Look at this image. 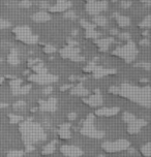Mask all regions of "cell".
I'll use <instances>...</instances> for the list:
<instances>
[{
    "label": "cell",
    "mask_w": 151,
    "mask_h": 157,
    "mask_svg": "<svg viewBox=\"0 0 151 157\" xmlns=\"http://www.w3.org/2000/svg\"><path fill=\"white\" fill-rule=\"evenodd\" d=\"M93 19V25L94 26H99V27H106V25L108 24V20L106 17L97 15L92 17Z\"/></svg>",
    "instance_id": "cb8c5ba5"
},
{
    "label": "cell",
    "mask_w": 151,
    "mask_h": 157,
    "mask_svg": "<svg viewBox=\"0 0 151 157\" xmlns=\"http://www.w3.org/2000/svg\"><path fill=\"white\" fill-rule=\"evenodd\" d=\"M31 90V85H25V86H20L18 89L16 90H12V93L13 95H25V94H28Z\"/></svg>",
    "instance_id": "d4e9b609"
},
{
    "label": "cell",
    "mask_w": 151,
    "mask_h": 157,
    "mask_svg": "<svg viewBox=\"0 0 151 157\" xmlns=\"http://www.w3.org/2000/svg\"><path fill=\"white\" fill-rule=\"evenodd\" d=\"M120 112L118 106H111V108H100L94 112L95 116L99 117H113Z\"/></svg>",
    "instance_id": "5bb4252c"
},
{
    "label": "cell",
    "mask_w": 151,
    "mask_h": 157,
    "mask_svg": "<svg viewBox=\"0 0 151 157\" xmlns=\"http://www.w3.org/2000/svg\"><path fill=\"white\" fill-rule=\"evenodd\" d=\"M8 119H10V124H18V123H21L23 121V117L19 116L17 114H10L8 115Z\"/></svg>",
    "instance_id": "f546056e"
},
{
    "label": "cell",
    "mask_w": 151,
    "mask_h": 157,
    "mask_svg": "<svg viewBox=\"0 0 151 157\" xmlns=\"http://www.w3.org/2000/svg\"><path fill=\"white\" fill-rule=\"evenodd\" d=\"M72 35L74 36L78 35V30H72Z\"/></svg>",
    "instance_id": "6f0895ef"
},
{
    "label": "cell",
    "mask_w": 151,
    "mask_h": 157,
    "mask_svg": "<svg viewBox=\"0 0 151 157\" xmlns=\"http://www.w3.org/2000/svg\"><path fill=\"white\" fill-rule=\"evenodd\" d=\"M148 34H149V31H148V29H146L143 33H142V35H144V36H148Z\"/></svg>",
    "instance_id": "9f6ffc18"
},
{
    "label": "cell",
    "mask_w": 151,
    "mask_h": 157,
    "mask_svg": "<svg viewBox=\"0 0 151 157\" xmlns=\"http://www.w3.org/2000/svg\"><path fill=\"white\" fill-rule=\"evenodd\" d=\"M118 34H119V32H118V30H117V29L110 30V35L111 36H116V35H118Z\"/></svg>",
    "instance_id": "f5cc1de1"
},
{
    "label": "cell",
    "mask_w": 151,
    "mask_h": 157,
    "mask_svg": "<svg viewBox=\"0 0 151 157\" xmlns=\"http://www.w3.org/2000/svg\"><path fill=\"white\" fill-rule=\"evenodd\" d=\"M72 88V84H65V85L60 87V91H62V92L68 91V90H71Z\"/></svg>",
    "instance_id": "bcb514c9"
},
{
    "label": "cell",
    "mask_w": 151,
    "mask_h": 157,
    "mask_svg": "<svg viewBox=\"0 0 151 157\" xmlns=\"http://www.w3.org/2000/svg\"><path fill=\"white\" fill-rule=\"evenodd\" d=\"M25 106H26V102L23 101V100H18L13 105V108L15 110H23Z\"/></svg>",
    "instance_id": "74e56055"
},
{
    "label": "cell",
    "mask_w": 151,
    "mask_h": 157,
    "mask_svg": "<svg viewBox=\"0 0 151 157\" xmlns=\"http://www.w3.org/2000/svg\"><path fill=\"white\" fill-rule=\"evenodd\" d=\"M60 152L65 157H81L83 155V150L74 145H63L60 147Z\"/></svg>",
    "instance_id": "30bf717a"
},
{
    "label": "cell",
    "mask_w": 151,
    "mask_h": 157,
    "mask_svg": "<svg viewBox=\"0 0 151 157\" xmlns=\"http://www.w3.org/2000/svg\"><path fill=\"white\" fill-rule=\"evenodd\" d=\"M66 43H68V46H69V47H77L78 46V41L72 38H68L66 39Z\"/></svg>",
    "instance_id": "f6af8a7d"
},
{
    "label": "cell",
    "mask_w": 151,
    "mask_h": 157,
    "mask_svg": "<svg viewBox=\"0 0 151 157\" xmlns=\"http://www.w3.org/2000/svg\"><path fill=\"white\" fill-rule=\"evenodd\" d=\"M136 116L134 114L131 113H128V112H125V113L123 114V116H122V120L126 123V124H130V123H131L134 121V120L136 119Z\"/></svg>",
    "instance_id": "1f68e13d"
},
{
    "label": "cell",
    "mask_w": 151,
    "mask_h": 157,
    "mask_svg": "<svg viewBox=\"0 0 151 157\" xmlns=\"http://www.w3.org/2000/svg\"><path fill=\"white\" fill-rule=\"evenodd\" d=\"M21 83H22V80L21 78H13V80L10 81V87L12 88V90H16V89H18L19 87L21 86Z\"/></svg>",
    "instance_id": "d6a6232c"
},
{
    "label": "cell",
    "mask_w": 151,
    "mask_h": 157,
    "mask_svg": "<svg viewBox=\"0 0 151 157\" xmlns=\"http://www.w3.org/2000/svg\"><path fill=\"white\" fill-rule=\"evenodd\" d=\"M13 34L16 39L23 37V36L32 34V30L28 26H17L13 29Z\"/></svg>",
    "instance_id": "ac0fdd59"
},
{
    "label": "cell",
    "mask_w": 151,
    "mask_h": 157,
    "mask_svg": "<svg viewBox=\"0 0 151 157\" xmlns=\"http://www.w3.org/2000/svg\"><path fill=\"white\" fill-rule=\"evenodd\" d=\"M19 124V129L24 145H34L47 140V134L43 126L37 122H33L32 118L22 121Z\"/></svg>",
    "instance_id": "7a4b0ae2"
},
{
    "label": "cell",
    "mask_w": 151,
    "mask_h": 157,
    "mask_svg": "<svg viewBox=\"0 0 151 157\" xmlns=\"http://www.w3.org/2000/svg\"><path fill=\"white\" fill-rule=\"evenodd\" d=\"M118 95L144 108L148 109L151 105V88L148 85L138 87L130 83H122L119 87Z\"/></svg>",
    "instance_id": "6da1fadb"
},
{
    "label": "cell",
    "mask_w": 151,
    "mask_h": 157,
    "mask_svg": "<svg viewBox=\"0 0 151 157\" xmlns=\"http://www.w3.org/2000/svg\"><path fill=\"white\" fill-rule=\"evenodd\" d=\"M99 32L96 31L95 29L93 30H89V31H85V38L87 39H92V40H95L99 37Z\"/></svg>",
    "instance_id": "f1b7e54d"
},
{
    "label": "cell",
    "mask_w": 151,
    "mask_h": 157,
    "mask_svg": "<svg viewBox=\"0 0 151 157\" xmlns=\"http://www.w3.org/2000/svg\"><path fill=\"white\" fill-rule=\"evenodd\" d=\"M140 152L145 157H149L151 155V143L148 142L147 144H145L144 146H142L141 149H140Z\"/></svg>",
    "instance_id": "83f0119b"
},
{
    "label": "cell",
    "mask_w": 151,
    "mask_h": 157,
    "mask_svg": "<svg viewBox=\"0 0 151 157\" xmlns=\"http://www.w3.org/2000/svg\"><path fill=\"white\" fill-rule=\"evenodd\" d=\"M147 125V121L144 119H138L136 118L133 122L127 124V132L130 134H138L140 132V130L144 127V126Z\"/></svg>",
    "instance_id": "8fae6325"
},
{
    "label": "cell",
    "mask_w": 151,
    "mask_h": 157,
    "mask_svg": "<svg viewBox=\"0 0 151 157\" xmlns=\"http://www.w3.org/2000/svg\"><path fill=\"white\" fill-rule=\"evenodd\" d=\"M24 155V152L21 150H12L7 153L6 156L4 157H23Z\"/></svg>",
    "instance_id": "836d02e7"
},
{
    "label": "cell",
    "mask_w": 151,
    "mask_h": 157,
    "mask_svg": "<svg viewBox=\"0 0 151 157\" xmlns=\"http://www.w3.org/2000/svg\"><path fill=\"white\" fill-rule=\"evenodd\" d=\"M114 41V38L113 37H110V38H97L94 40V44L97 47L99 52H103V53H106L108 52L109 50V47L110 44Z\"/></svg>",
    "instance_id": "2e32d148"
},
{
    "label": "cell",
    "mask_w": 151,
    "mask_h": 157,
    "mask_svg": "<svg viewBox=\"0 0 151 157\" xmlns=\"http://www.w3.org/2000/svg\"><path fill=\"white\" fill-rule=\"evenodd\" d=\"M118 37L121 39V40H124V41H127V40H130V33H127V32H122V33H119L118 35Z\"/></svg>",
    "instance_id": "f35d334b"
},
{
    "label": "cell",
    "mask_w": 151,
    "mask_h": 157,
    "mask_svg": "<svg viewBox=\"0 0 151 157\" xmlns=\"http://www.w3.org/2000/svg\"><path fill=\"white\" fill-rule=\"evenodd\" d=\"M122 8H124V10H126V8H130L131 6V2L128 1V0H122L121 3H120Z\"/></svg>",
    "instance_id": "ee69618b"
},
{
    "label": "cell",
    "mask_w": 151,
    "mask_h": 157,
    "mask_svg": "<svg viewBox=\"0 0 151 157\" xmlns=\"http://www.w3.org/2000/svg\"><path fill=\"white\" fill-rule=\"evenodd\" d=\"M112 2H118V1H120V0H111Z\"/></svg>",
    "instance_id": "91938a15"
},
{
    "label": "cell",
    "mask_w": 151,
    "mask_h": 157,
    "mask_svg": "<svg viewBox=\"0 0 151 157\" xmlns=\"http://www.w3.org/2000/svg\"><path fill=\"white\" fill-rule=\"evenodd\" d=\"M136 67H141V68H144L146 71H150V63H147V62H140V63H137L135 64Z\"/></svg>",
    "instance_id": "ab89813d"
},
{
    "label": "cell",
    "mask_w": 151,
    "mask_h": 157,
    "mask_svg": "<svg viewBox=\"0 0 151 157\" xmlns=\"http://www.w3.org/2000/svg\"><path fill=\"white\" fill-rule=\"evenodd\" d=\"M10 22L7 21L5 19H2L0 18V30H4V29H7V28L10 27Z\"/></svg>",
    "instance_id": "d590c367"
},
{
    "label": "cell",
    "mask_w": 151,
    "mask_h": 157,
    "mask_svg": "<svg viewBox=\"0 0 151 157\" xmlns=\"http://www.w3.org/2000/svg\"><path fill=\"white\" fill-rule=\"evenodd\" d=\"M93 123H94V115L89 114L80 129L81 134L91 137V139H103L105 136V132L97 129Z\"/></svg>",
    "instance_id": "277c9868"
},
{
    "label": "cell",
    "mask_w": 151,
    "mask_h": 157,
    "mask_svg": "<svg viewBox=\"0 0 151 157\" xmlns=\"http://www.w3.org/2000/svg\"><path fill=\"white\" fill-rule=\"evenodd\" d=\"M56 144H57V141L54 140V141L48 143L45 147L43 148V150H41V154L45 156L47 155H51L55 152V149H56Z\"/></svg>",
    "instance_id": "603a6c76"
},
{
    "label": "cell",
    "mask_w": 151,
    "mask_h": 157,
    "mask_svg": "<svg viewBox=\"0 0 151 157\" xmlns=\"http://www.w3.org/2000/svg\"><path fill=\"white\" fill-rule=\"evenodd\" d=\"M149 39L148 38H145V39H142V40H140V44L141 46H149Z\"/></svg>",
    "instance_id": "816d5d0a"
},
{
    "label": "cell",
    "mask_w": 151,
    "mask_h": 157,
    "mask_svg": "<svg viewBox=\"0 0 151 157\" xmlns=\"http://www.w3.org/2000/svg\"><path fill=\"white\" fill-rule=\"evenodd\" d=\"M151 25V17L150 16H146L145 18L142 20V22L139 24V27L141 29H149Z\"/></svg>",
    "instance_id": "4dcf8cb0"
},
{
    "label": "cell",
    "mask_w": 151,
    "mask_h": 157,
    "mask_svg": "<svg viewBox=\"0 0 151 157\" xmlns=\"http://www.w3.org/2000/svg\"><path fill=\"white\" fill-rule=\"evenodd\" d=\"M52 91H53V87L52 86H48L43 90V94L44 95H48L50 93H52Z\"/></svg>",
    "instance_id": "c3c4849f"
},
{
    "label": "cell",
    "mask_w": 151,
    "mask_h": 157,
    "mask_svg": "<svg viewBox=\"0 0 151 157\" xmlns=\"http://www.w3.org/2000/svg\"><path fill=\"white\" fill-rule=\"evenodd\" d=\"M82 101L89 106L97 108V106H100L103 105V99L102 94H92L88 97H83Z\"/></svg>",
    "instance_id": "7c38bea8"
},
{
    "label": "cell",
    "mask_w": 151,
    "mask_h": 157,
    "mask_svg": "<svg viewBox=\"0 0 151 157\" xmlns=\"http://www.w3.org/2000/svg\"><path fill=\"white\" fill-rule=\"evenodd\" d=\"M59 54L63 59H69V60H72L75 56L80 55V49H78L77 47L66 46L60 50Z\"/></svg>",
    "instance_id": "4fadbf2b"
},
{
    "label": "cell",
    "mask_w": 151,
    "mask_h": 157,
    "mask_svg": "<svg viewBox=\"0 0 151 157\" xmlns=\"http://www.w3.org/2000/svg\"><path fill=\"white\" fill-rule=\"evenodd\" d=\"M71 127L72 125L69 123L65 122L60 124L59 126V130H58V136L61 140H68L71 139L72 136V132H71Z\"/></svg>",
    "instance_id": "d6986e66"
},
{
    "label": "cell",
    "mask_w": 151,
    "mask_h": 157,
    "mask_svg": "<svg viewBox=\"0 0 151 157\" xmlns=\"http://www.w3.org/2000/svg\"><path fill=\"white\" fill-rule=\"evenodd\" d=\"M4 82V78H2V77H0V85H2V83Z\"/></svg>",
    "instance_id": "680465c9"
},
{
    "label": "cell",
    "mask_w": 151,
    "mask_h": 157,
    "mask_svg": "<svg viewBox=\"0 0 151 157\" xmlns=\"http://www.w3.org/2000/svg\"><path fill=\"white\" fill-rule=\"evenodd\" d=\"M20 6L22 8H29L31 6V1L30 0H22L20 2Z\"/></svg>",
    "instance_id": "7bdbcfd3"
},
{
    "label": "cell",
    "mask_w": 151,
    "mask_h": 157,
    "mask_svg": "<svg viewBox=\"0 0 151 157\" xmlns=\"http://www.w3.org/2000/svg\"><path fill=\"white\" fill-rule=\"evenodd\" d=\"M138 48L133 40H127L126 44L121 47H118L112 52V55L117 58H120L125 63H133L138 56Z\"/></svg>",
    "instance_id": "3957f363"
},
{
    "label": "cell",
    "mask_w": 151,
    "mask_h": 157,
    "mask_svg": "<svg viewBox=\"0 0 151 157\" xmlns=\"http://www.w3.org/2000/svg\"><path fill=\"white\" fill-rule=\"evenodd\" d=\"M43 51L44 53H46V54H53V53H55L57 51V49L52 46V44H45L44 48H43Z\"/></svg>",
    "instance_id": "e575fe53"
},
{
    "label": "cell",
    "mask_w": 151,
    "mask_h": 157,
    "mask_svg": "<svg viewBox=\"0 0 151 157\" xmlns=\"http://www.w3.org/2000/svg\"><path fill=\"white\" fill-rule=\"evenodd\" d=\"M84 60H85V58H84L83 56L77 55V56H75L71 61H72V62H82V61H84Z\"/></svg>",
    "instance_id": "7dc6e473"
},
{
    "label": "cell",
    "mask_w": 151,
    "mask_h": 157,
    "mask_svg": "<svg viewBox=\"0 0 151 157\" xmlns=\"http://www.w3.org/2000/svg\"><path fill=\"white\" fill-rule=\"evenodd\" d=\"M128 148H130V143L124 139L116 140L113 142L106 141L102 144V149L106 153H118L125 150L127 151Z\"/></svg>",
    "instance_id": "5b68a950"
},
{
    "label": "cell",
    "mask_w": 151,
    "mask_h": 157,
    "mask_svg": "<svg viewBox=\"0 0 151 157\" xmlns=\"http://www.w3.org/2000/svg\"><path fill=\"white\" fill-rule=\"evenodd\" d=\"M68 119L69 121H74V120L77 119V113H69L68 115Z\"/></svg>",
    "instance_id": "f907efd6"
},
{
    "label": "cell",
    "mask_w": 151,
    "mask_h": 157,
    "mask_svg": "<svg viewBox=\"0 0 151 157\" xmlns=\"http://www.w3.org/2000/svg\"><path fill=\"white\" fill-rule=\"evenodd\" d=\"M72 95H75V96H81V97H86L89 94L88 89H86L85 87L83 86V83H79L76 86H72V88L69 90Z\"/></svg>",
    "instance_id": "ffe728a7"
},
{
    "label": "cell",
    "mask_w": 151,
    "mask_h": 157,
    "mask_svg": "<svg viewBox=\"0 0 151 157\" xmlns=\"http://www.w3.org/2000/svg\"><path fill=\"white\" fill-rule=\"evenodd\" d=\"M97 157H106V156H105V155H99Z\"/></svg>",
    "instance_id": "94428289"
},
{
    "label": "cell",
    "mask_w": 151,
    "mask_h": 157,
    "mask_svg": "<svg viewBox=\"0 0 151 157\" xmlns=\"http://www.w3.org/2000/svg\"><path fill=\"white\" fill-rule=\"evenodd\" d=\"M117 72L115 68H105L103 66L97 65L95 71L92 72V77L94 78H102L103 77H107V75H113Z\"/></svg>",
    "instance_id": "9a60e30c"
},
{
    "label": "cell",
    "mask_w": 151,
    "mask_h": 157,
    "mask_svg": "<svg viewBox=\"0 0 151 157\" xmlns=\"http://www.w3.org/2000/svg\"><path fill=\"white\" fill-rule=\"evenodd\" d=\"M7 106H8V103L0 102V109H4V108H7Z\"/></svg>",
    "instance_id": "11a10c76"
},
{
    "label": "cell",
    "mask_w": 151,
    "mask_h": 157,
    "mask_svg": "<svg viewBox=\"0 0 151 157\" xmlns=\"http://www.w3.org/2000/svg\"><path fill=\"white\" fill-rule=\"evenodd\" d=\"M0 62H2V59L1 58H0Z\"/></svg>",
    "instance_id": "6125c7cd"
},
{
    "label": "cell",
    "mask_w": 151,
    "mask_h": 157,
    "mask_svg": "<svg viewBox=\"0 0 151 157\" xmlns=\"http://www.w3.org/2000/svg\"><path fill=\"white\" fill-rule=\"evenodd\" d=\"M58 100L55 97H50L47 100L41 99L38 100V109L41 112H49V113H53L57 110Z\"/></svg>",
    "instance_id": "ba28073f"
},
{
    "label": "cell",
    "mask_w": 151,
    "mask_h": 157,
    "mask_svg": "<svg viewBox=\"0 0 151 157\" xmlns=\"http://www.w3.org/2000/svg\"><path fill=\"white\" fill-rule=\"evenodd\" d=\"M31 69H32V71L36 75H44V74H47V72H48V69L45 67L44 63L41 62H41H38L37 64H35V65H33L31 67Z\"/></svg>",
    "instance_id": "484cf974"
},
{
    "label": "cell",
    "mask_w": 151,
    "mask_h": 157,
    "mask_svg": "<svg viewBox=\"0 0 151 157\" xmlns=\"http://www.w3.org/2000/svg\"><path fill=\"white\" fill-rule=\"evenodd\" d=\"M108 10V2L106 0H85V10L92 17L99 15Z\"/></svg>",
    "instance_id": "8992f818"
},
{
    "label": "cell",
    "mask_w": 151,
    "mask_h": 157,
    "mask_svg": "<svg viewBox=\"0 0 151 157\" xmlns=\"http://www.w3.org/2000/svg\"><path fill=\"white\" fill-rule=\"evenodd\" d=\"M80 25H81V27H82L83 29L85 30V31L93 30L94 28H95V26L93 25V23H90V22H88L87 20H85V19L80 20Z\"/></svg>",
    "instance_id": "4316f807"
},
{
    "label": "cell",
    "mask_w": 151,
    "mask_h": 157,
    "mask_svg": "<svg viewBox=\"0 0 151 157\" xmlns=\"http://www.w3.org/2000/svg\"><path fill=\"white\" fill-rule=\"evenodd\" d=\"M72 7V2L68 0H56V3L48 7L49 13H65Z\"/></svg>",
    "instance_id": "9c48e42d"
},
{
    "label": "cell",
    "mask_w": 151,
    "mask_h": 157,
    "mask_svg": "<svg viewBox=\"0 0 151 157\" xmlns=\"http://www.w3.org/2000/svg\"><path fill=\"white\" fill-rule=\"evenodd\" d=\"M59 80V78L56 75H51V74H44V75H28L27 81L30 83H35L38 85H50L52 83H56Z\"/></svg>",
    "instance_id": "52a82bcc"
},
{
    "label": "cell",
    "mask_w": 151,
    "mask_h": 157,
    "mask_svg": "<svg viewBox=\"0 0 151 157\" xmlns=\"http://www.w3.org/2000/svg\"><path fill=\"white\" fill-rule=\"evenodd\" d=\"M140 2H142L143 4L147 5V6H149L150 3H151V0H139Z\"/></svg>",
    "instance_id": "db71d44e"
},
{
    "label": "cell",
    "mask_w": 151,
    "mask_h": 157,
    "mask_svg": "<svg viewBox=\"0 0 151 157\" xmlns=\"http://www.w3.org/2000/svg\"><path fill=\"white\" fill-rule=\"evenodd\" d=\"M114 19H115L116 24L118 25L120 28H127L130 25V19L126 16L120 15V13H114Z\"/></svg>",
    "instance_id": "44dd1931"
},
{
    "label": "cell",
    "mask_w": 151,
    "mask_h": 157,
    "mask_svg": "<svg viewBox=\"0 0 151 157\" xmlns=\"http://www.w3.org/2000/svg\"><path fill=\"white\" fill-rule=\"evenodd\" d=\"M25 151H26L27 153L34 151V145H25Z\"/></svg>",
    "instance_id": "681fc988"
},
{
    "label": "cell",
    "mask_w": 151,
    "mask_h": 157,
    "mask_svg": "<svg viewBox=\"0 0 151 157\" xmlns=\"http://www.w3.org/2000/svg\"><path fill=\"white\" fill-rule=\"evenodd\" d=\"M64 18L68 19V20H75V19H77V13H76L74 10H68L64 13Z\"/></svg>",
    "instance_id": "8d00e7d4"
},
{
    "label": "cell",
    "mask_w": 151,
    "mask_h": 157,
    "mask_svg": "<svg viewBox=\"0 0 151 157\" xmlns=\"http://www.w3.org/2000/svg\"><path fill=\"white\" fill-rule=\"evenodd\" d=\"M41 60H40L38 58H34V59H29V60L27 61V66L29 67H32L33 65H35V64H37L38 62H41Z\"/></svg>",
    "instance_id": "60d3db41"
},
{
    "label": "cell",
    "mask_w": 151,
    "mask_h": 157,
    "mask_svg": "<svg viewBox=\"0 0 151 157\" xmlns=\"http://www.w3.org/2000/svg\"><path fill=\"white\" fill-rule=\"evenodd\" d=\"M108 92L111 94H114V95H118L119 93V87L117 86H112L110 88L108 89Z\"/></svg>",
    "instance_id": "b9f144b4"
},
{
    "label": "cell",
    "mask_w": 151,
    "mask_h": 157,
    "mask_svg": "<svg viewBox=\"0 0 151 157\" xmlns=\"http://www.w3.org/2000/svg\"><path fill=\"white\" fill-rule=\"evenodd\" d=\"M31 19L33 22H35V23H46V22L51 21L52 17H51V13H49L48 12L41 10V12L33 13Z\"/></svg>",
    "instance_id": "e0dca14e"
},
{
    "label": "cell",
    "mask_w": 151,
    "mask_h": 157,
    "mask_svg": "<svg viewBox=\"0 0 151 157\" xmlns=\"http://www.w3.org/2000/svg\"><path fill=\"white\" fill-rule=\"evenodd\" d=\"M7 63L12 66H17L20 63V59H19V53L16 49H12L10 52V54L7 56L6 59Z\"/></svg>",
    "instance_id": "7402d4cb"
}]
</instances>
